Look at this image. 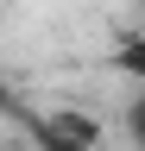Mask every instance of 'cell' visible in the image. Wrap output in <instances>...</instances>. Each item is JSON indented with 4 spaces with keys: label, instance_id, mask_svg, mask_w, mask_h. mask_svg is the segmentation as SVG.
Masks as SVG:
<instances>
[{
    "label": "cell",
    "instance_id": "1",
    "mask_svg": "<svg viewBox=\"0 0 145 151\" xmlns=\"http://www.w3.org/2000/svg\"><path fill=\"white\" fill-rule=\"evenodd\" d=\"M25 132L38 139V151H95V120L88 113H25Z\"/></svg>",
    "mask_w": 145,
    "mask_h": 151
},
{
    "label": "cell",
    "instance_id": "3",
    "mask_svg": "<svg viewBox=\"0 0 145 151\" xmlns=\"http://www.w3.org/2000/svg\"><path fill=\"white\" fill-rule=\"evenodd\" d=\"M0 113H19V120H25V107H19V94L6 88V76H0Z\"/></svg>",
    "mask_w": 145,
    "mask_h": 151
},
{
    "label": "cell",
    "instance_id": "2",
    "mask_svg": "<svg viewBox=\"0 0 145 151\" xmlns=\"http://www.w3.org/2000/svg\"><path fill=\"white\" fill-rule=\"evenodd\" d=\"M126 139H133V145L145 151V88L133 94V107H126Z\"/></svg>",
    "mask_w": 145,
    "mask_h": 151
}]
</instances>
